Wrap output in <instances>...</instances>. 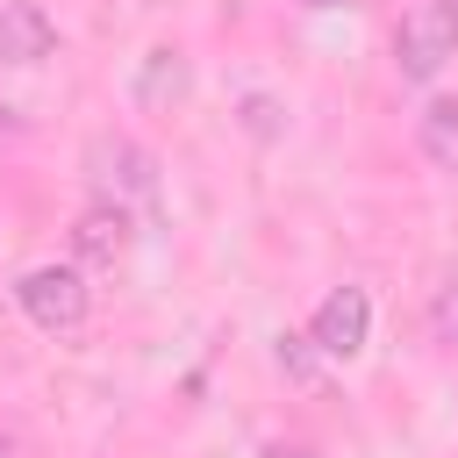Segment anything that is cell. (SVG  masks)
Instances as JSON below:
<instances>
[{
	"label": "cell",
	"instance_id": "6da1fadb",
	"mask_svg": "<svg viewBox=\"0 0 458 458\" xmlns=\"http://www.w3.org/2000/svg\"><path fill=\"white\" fill-rule=\"evenodd\" d=\"M14 308L43 329V336H72L86 315H93V286H86V265L72 258H50V265H29L14 279Z\"/></svg>",
	"mask_w": 458,
	"mask_h": 458
},
{
	"label": "cell",
	"instance_id": "7a4b0ae2",
	"mask_svg": "<svg viewBox=\"0 0 458 458\" xmlns=\"http://www.w3.org/2000/svg\"><path fill=\"white\" fill-rule=\"evenodd\" d=\"M86 179H93V200L100 208H122V215L157 200V157L136 136H114V129H100L86 143Z\"/></svg>",
	"mask_w": 458,
	"mask_h": 458
},
{
	"label": "cell",
	"instance_id": "3957f363",
	"mask_svg": "<svg viewBox=\"0 0 458 458\" xmlns=\"http://www.w3.org/2000/svg\"><path fill=\"white\" fill-rule=\"evenodd\" d=\"M451 57H458V7L415 0V7L401 14V29H394V72H401L408 86H429Z\"/></svg>",
	"mask_w": 458,
	"mask_h": 458
},
{
	"label": "cell",
	"instance_id": "277c9868",
	"mask_svg": "<svg viewBox=\"0 0 458 458\" xmlns=\"http://www.w3.org/2000/svg\"><path fill=\"white\" fill-rule=\"evenodd\" d=\"M365 336H372V293H365V286H329L322 308L308 315V344H315V358H358Z\"/></svg>",
	"mask_w": 458,
	"mask_h": 458
},
{
	"label": "cell",
	"instance_id": "5b68a950",
	"mask_svg": "<svg viewBox=\"0 0 458 458\" xmlns=\"http://www.w3.org/2000/svg\"><path fill=\"white\" fill-rule=\"evenodd\" d=\"M57 50V21L43 0H0V64H43Z\"/></svg>",
	"mask_w": 458,
	"mask_h": 458
},
{
	"label": "cell",
	"instance_id": "8992f818",
	"mask_svg": "<svg viewBox=\"0 0 458 458\" xmlns=\"http://www.w3.org/2000/svg\"><path fill=\"white\" fill-rule=\"evenodd\" d=\"M129 243H136V229H129L122 208H100L93 200L72 222V265H114V258H129Z\"/></svg>",
	"mask_w": 458,
	"mask_h": 458
},
{
	"label": "cell",
	"instance_id": "52a82bcc",
	"mask_svg": "<svg viewBox=\"0 0 458 458\" xmlns=\"http://www.w3.org/2000/svg\"><path fill=\"white\" fill-rule=\"evenodd\" d=\"M415 150H422L429 165L458 172V100H451V93H437V100L415 114Z\"/></svg>",
	"mask_w": 458,
	"mask_h": 458
},
{
	"label": "cell",
	"instance_id": "ba28073f",
	"mask_svg": "<svg viewBox=\"0 0 458 458\" xmlns=\"http://www.w3.org/2000/svg\"><path fill=\"white\" fill-rule=\"evenodd\" d=\"M186 93V57L172 50V43H157L150 57H143V72H136V100L143 107H172Z\"/></svg>",
	"mask_w": 458,
	"mask_h": 458
},
{
	"label": "cell",
	"instance_id": "9c48e42d",
	"mask_svg": "<svg viewBox=\"0 0 458 458\" xmlns=\"http://www.w3.org/2000/svg\"><path fill=\"white\" fill-rule=\"evenodd\" d=\"M429 336H437V344H458V279L429 301Z\"/></svg>",
	"mask_w": 458,
	"mask_h": 458
},
{
	"label": "cell",
	"instance_id": "30bf717a",
	"mask_svg": "<svg viewBox=\"0 0 458 458\" xmlns=\"http://www.w3.org/2000/svg\"><path fill=\"white\" fill-rule=\"evenodd\" d=\"M279 372L286 379H315V344L308 336H279Z\"/></svg>",
	"mask_w": 458,
	"mask_h": 458
},
{
	"label": "cell",
	"instance_id": "8fae6325",
	"mask_svg": "<svg viewBox=\"0 0 458 458\" xmlns=\"http://www.w3.org/2000/svg\"><path fill=\"white\" fill-rule=\"evenodd\" d=\"M258 458H322V451H315V444H301V437H279V444H265Z\"/></svg>",
	"mask_w": 458,
	"mask_h": 458
},
{
	"label": "cell",
	"instance_id": "7c38bea8",
	"mask_svg": "<svg viewBox=\"0 0 458 458\" xmlns=\"http://www.w3.org/2000/svg\"><path fill=\"white\" fill-rule=\"evenodd\" d=\"M308 7H351V0H308Z\"/></svg>",
	"mask_w": 458,
	"mask_h": 458
},
{
	"label": "cell",
	"instance_id": "4fadbf2b",
	"mask_svg": "<svg viewBox=\"0 0 458 458\" xmlns=\"http://www.w3.org/2000/svg\"><path fill=\"white\" fill-rule=\"evenodd\" d=\"M444 7H458V0H444Z\"/></svg>",
	"mask_w": 458,
	"mask_h": 458
}]
</instances>
